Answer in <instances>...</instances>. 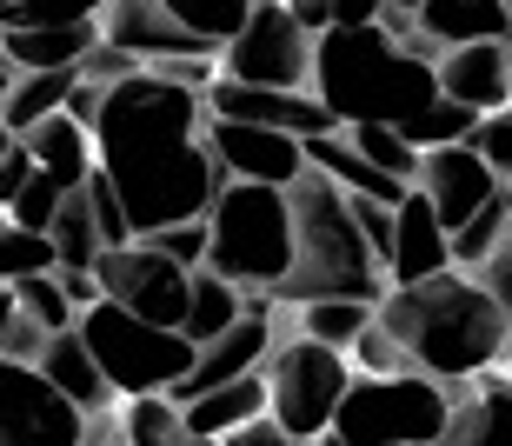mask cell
Listing matches in <instances>:
<instances>
[{
    "instance_id": "6da1fadb",
    "label": "cell",
    "mask_w": 512,
    "mask_h": 446,
    "mask_svg": "<svg viewBox=\"0 0 512 446\" xmlns=\"http://www.w3.org/2000/svg\"><path fill=\"white\" fill-rule=\"evenodd\" d=\"M200 127H207L200 94L180 87V80L147 74V67L100 94V114L87 127L94 134V167L114 187L133 240L207 220L213 194H220V167H213Z\"/></svg>"
},
{
    "instance_id": "7a4b0ae2",
    "label": "cell",
    "mask_w": 512,
    "mask_h": 446,
    "mask_svg": "<svg viewBox=\"0 0 512 446\" xmlns=\"http://www.w3.org/2000/svg\"><path fill=\"white\" fill-rule=\"evenodd\" d=\"M373 327L413 360V373H426L439 387L479 380L506 360V320H499L493 293L459 267L413 280V287H386L373 307Z\"/></svg>"
},
{
    "instance_id": "3957f363",
    "label": "cell",
    "mask_w": 512,
    "mask_h": 446,
    "mask_svg": "<svg viewBox=\"0 0 512 446\" xmlns=\"http://www.w3.org/2000/svg\"><path fill=\"white\" fill-rule=\"evenodd\" d=\"M306 87L340 127H406L426 100H439L433 60L406 54L380 20L373 27H326V34H313Z\"/></svg>"
},
{
    "instance_id": "277c9868",
    "label": "cell",
    "mask_w": 512,
    "mask_h": 446,
    "mask_svg": "<svg viewBox=\"0 0 512 446\" xmlns=\"http://www.w3.org/2000/svg\"><path fill=\"white\" fill-rule=\"evenodd\" d=\"M286 207H293V267L273 287V300H293V307H306V300H366V307H380L386 273L373 260V247L360 240L353 214H346L340 187L306 167L286 187Z\"/></svg>"
},
{
    "instance_id": "5b68a950",
    "label": "cell",
    "mask_w": 512,
    "mask_h": 446,
    "mask_svg": "<svg viewBox=\"0 0 512 446\" xmlns=\"http://www.w3.org/2000/svg\"><path fill=\"white\" fill-rule=\"evenodd\" d=\"M293 267V207L286 187H260V180H220V194L207 207V273L233 280L247 293H273Z\"/></svg>"
},
{
    "instance_id": "8992f818",
    "label": "cell",
    "mask_w": 512,
    "mask_h": 446,
    "mask_svg": "<svg viewBox=\"0 0 512 446\" xmlns=\"http://www.w3.org/2000/svg\"><path fill=\"white\" fill-rule=\"evenodd\" d=\"M74 333H80V347L94 353L107 393H120V400H133V393H173L193 367V340H180L173 327H153V320L114 307V300L80 307Z\"/></svg>"
},
{
    "instance_id": "52a82bcc",
    "label": "cell",
    "mask_w": 512,
    "mask_h": 446,
    "mask_svg": "<svg viewBox=\"0 0 512 446\" xmlns=\"http://www.w3.org/2000/svg\"><path fill=\"white\" fill-rule=\"evenodd\" d=\"M453 387L459 380L439 387L426 373H353L326 433L353 446H426L453 413Z\"/></svg>"
},
{
    "instance_id": "ba28073f",
    "label": "cell",
    "mask_w": 512,
    "mask_h": 446,
    "mask_svg": "<svg viewBox=\"0 0 512 446\" xmlns=\"http://www.w3.org/2000/svg\"><path fill=\"white\" fill-rule=\"evenodd\" d=\"M260 380H266V420L286 440H320L333 427L346 380H353V360L293 333V340H273V353L260 360Z\"/></svg>"
},
{
    "instance_id": "9c48e42d",
    "label": "cell",
    "mask_w": 512,
    "mask_h": 446,
    "mask_svg": "<svg viewBox=\"0 0 512 446\" xmlns=\"http://www.w3.org/2000/svg\"><path fill=\"white\" fill-rule=\"evenodd\" d=\"M220 80H240V87H286V94H306V74H313V34L286 14V0H253V14L240 20V34L213 54Z\"/></svg>"
},
{
    "instance_id": "30bf717a",
    "label": "cell",
    "mask_w": 512,
    "mask_h": 446,
    "mask_svg": "<svg viewBox=\"0 0 512 446\" xmlns=\"http://www.w3.org/2000/svg\"><path fill=\"white\" fill-rule=\"evenodd\" d=\"M187 267H173L167 253H153L147 240H127V247H107L94 260V287L100 300H114V307L140 313L153 327H180V313H187Z\"/></svg>"
},
{
    "instance_id": "8fae6325",
    "label": "cell",
    "mask_w": 512,
    "mask_h": 446,
    "mask_svg": "<svg viewBox=\"0 0 512 446\" xmlns=\"http://www.w3.org/2000/svg\"><path fill=\"white\" fill-rule=\"evenodd\" d=\"M87 413L40 380L34 360L0 353V446H80Z\"/></svg>"
},
{
    "instance_id": "7c38bea8",
    "label": "cell",
    "mask_w": 512,
    "mask_h": 446,
    "mask_svg": "<svg viewBox=\"0 0 512 446\" xmlns=\"http://www.w3.org/2000/svg\"><path fill=\"white\" fill-rule=\"evenodd\" d=\"M220 180H260V187H293L306 174V154L293 134H273V127H247V120H213L200 127Z\"/></svg>"
},
{
    "instance_id": "4fadbf2b",
    "label": "cell",
    "mask_w": 512,
    "mask_h": 446,
    "mask_svg": "<svg viewBox=\"0 0 512 446\" xmlns=\"http://www.w3.org/2000/svg\"><path fill=\"white\" fill-rule=\"evenodd\" d=\"M100 40L120 47L133 67H160V60H213L220 47H207L200 34H187L160 0H107L100 7Z\"/></svg>"
},
{
    "instance_id": "5bb4252c",
    "label": "cell",
    "mask_w": 512,
    "mask_h": 446,
    "mask_svg": "<svg viewBox=\"0 0 512 446\" xmlns=\"http://www.w3.org/2000/svg\"><path fill=\"white\" fill-rule=\"evenodd\" d=\"M413 187L426 194V207H433V220L446 227V240H453L466 220L486 207V200L499 194V174L486 167V160L466 147V140H453V147H426L419 154V174Z\"/></svg>"
},
{
    "instance_id": "9a60e30c",
    "label": "cell",
    "mask_w": 512,
    "mask_h": 446,
    "mask_svg": "<svg viewBox=\"0 0 512 446\" xmlns=\"http://www.w3.org/2000/svg\"><path fill=\"white\" fill-rule=\"evenodd\" d=\"M213 120H247V127H273V134H293V140H313V134H340V120L326 114L313 94H286V87H240V80H207L200 94Z\"/></svg>"
},
{
    "instance_id": "2e32d148",
    "label": "cell",
    "mask_w": 512,
    "mask_h": 446,
    "mask_svg": "<svg viewBox=\"0 0 512 446\" xmlns=\"http://www.w3.org/2000/svg\"><path fill=\"white\" fill-rule=\"evenodd\" d=\"M273 340H280V333H273V313L253 300L227 333H213L207 347H193V367H187V380L173 387V407L200 400L207 387H227V380H240V373H260V360L273 353Z\"/></svg>"
},
{
    "instance_id": "e0dca14e",
    "label": "cell",
    "mask_w": 512,
    "mask_h": 446,
    "mask_svg": "<svg viewBox=\"0 0 512 446\" xmlns=\"http://www.w3.org/2000/svg\"><path fill=\"white\" fill-rule=\"evenodd\" d=\"M439 94L473 107V114H499L512 107V40H473V47H446L433 60Z\"/></svg>"
},
{
    "instance_id": "ac0fdd59",
    "label": "cell",
    "mask_w": 512,
    "mask_h": 446,
    "mask_svg": "<svg viewBox=\"0 0 512 446\" xmlns=\"http://www.w3.org/2000/svg\"><path fill=\"white\" fill-rule=\"evenodd\" d=\"M453 267V247H446V227L433 220L426 194L406 187V200L393 207V247H386V280L393 287H413V280H433V273Z\"/></svg>"
},
{
    "instance_id": "d6986e66",
    "label": "cell",
    "mask_w": 512,
    "mask_h": 446,
    "mask_svg": "<svg viewBox=\"0 0 512 446\" xmlns=\"http://www.w3.org/2000/svg\"><path fill=\"white\" fill-rule=\"evenodd\" d=\"M426 446H512V380L479 373L473 393H453L446 427H439Z\"/></svg>"
},
{
    "instance_id": "ffe728a7",
    "label": "cell",
    "mask_w": 512,
    "mask_h": 446,
    "mask_svg": "<svg viewBox=\"0 0 512 446\" xmlns=\"http://www.w3.org/2000/svg\"><path fill=\"white\" fill-rule=\"evenodd\" d=\"M413 27L433 40V54H446V47H473V40H506L512 7L506 0H419Z\"/></svg>"
},
{
    "instance_id": "44dd1931",
    "label": "cell",
    "mask_w": 512,
    "mask_h": 446,
    "mask_svg": "<svg viewBox=\"0 0 512 446\" xmlns=\"http://www.w3.org/2000/svg\"><path fill=\"white\" fill-rule=\"evenodd\" d=\"M94 40H100L94 20H80V27H0V60H7V74H47V67H80Z\"/></svg>"
},
{
    "instance_id": "7402d4cb",
    "label": "cell",
    "mask_w": 512,
    "mask_h": 446,
    "mask_svg": "<svg viewBox=\"0 0 512 446\" xmlns=\"http://www.w3.org/2000/svg\"><path fill=\"white\" fill-rule=\"evenodd\" d=\"M34 367H40V380H47L60 400H74L87 420L114 400V393H107V380H100V367H94V353L80 347L74 327H67V333H47V340H40V353H34Z\"/></svg>"
},
{
    "instance_id": "603a6c76",
    "label": "cell",
    "mask_w": 512,
    "mask_h": 446,
    "mask_svg": "<svg viewBox=\"0 0 512 446\" xmlns=\"http://www.w3.org/2000/svg\"><path fill=\"white\" fill-rule=\"evenodd\" d=\"M20 147H27V160H34L40 174H54L67 194H74L80 180L94 174V134H87L80 120H67V114L34 120V127L20 134Z\"/></svg>"
},
{
    "instance_id": "cb8c5ba5",
    "label": "cell",
    "mask_w": 512,
    "mask_h": 446,
    "mask_svg": "<svg viewBox=\"0 0 512 446\" xmlns=\"http://www.w3.org/2000/svg\"><path fill=\"white\" fill-rule=\"evenodd\" d=\"M260 413H266V380L260 373H240L227 387H207L200 400H187V407H180V427L200 433V440H227L233 427H247Z\"/></svg>"
},
{
    "instance_id": "d4e9b609",
    "label": "cell",
    "mask_w": 512,
    "mask_h": 446,
    "mask_svg": "<svg viewBox=\"0 0 512 446\" xmlns=\"http://www.w3.org/2000/svg\"><path fill=\"white\" fill-rule=\"evenodd\" d=\"M247 313V300H240V287L233 280H220V273H207V267H193V280H187V313H180V340H193V347H207L213 333H227L233 320Z\"/></svg>"
},
{
    "instance_id": "484cf974",
    "label": "cell",
    "mask_w": 512,
    "mask_h": 446,
    "mask_svg": "<svg viewBox=\"0 0 512 446\" xmlns=\"http://www.w3.org/2000/svg\"><path fill=\"white\" fill-rule=\"evenodd\" d=\"M74 94V67H47V74H14L7 80V94H0V120H7V134H27L34 120L60 114Z\"/></svg>"
},
{
    "instance_id": "4316f807",
    "label": "cell",
    "mask_w": 512,
    "mask_h": 446,
    "mask_svg": "<svg viewBox=\"0 0 512 446\" xmlns=\"http://www.w3.org/2000/svg\"><path fill=\"white\" fill-rule=\"evenodd\" d=\"M47 247H54V267L67 273H94L100 260V233H94V214H87V194H67L54 207V220H47Z\"/></svg>"
},
{
    "instance_id": "83f0119b",
    "label": "cell",
    "mask_w": 512,
    "mask_h": 446,
    "mask_svg": "<svg viewBox=\"0 0 512 446\" xmlns=\"http://www.w3.org/2000/svg\"><path fill=\"white\" fill-rule=\"evenodd\" d=\"M366 327H373V307L366 300H306L300 307V333L320 340V347H333V353H346Z\"/></svg>"
},
{
    "instance_id": "f1b7e54d",
    "label": "cell",
    "mask_w": 512,
    "mask_h": 446,
    "mask_svg": "<svg viewBox=\"0 0 512 446\" xmlns=\"http://www.w3.org/2000/svg\"><path fill=\"white\" fill-rule=\"evenodd\" d=\"M187 34H200L207 47H227L233 34H240V20L253 14V0H160Z\"/></svg>"
},
{
    "instance_id": "f546056e",
    "label": "cell",
    "mask_w": 512,
    "mask_h": 446,
    "mask_svg": "<svg viewBox=\"0 0 512 446\" xmlns=\"http://www.w3.org/2000/svg\"><path fill=\"white\" fill-rule=\"evenodd\" d=\"M173 433H180L173 393H133L120 407V446H167Z\"/></svg>"
},
{
    "instance_id": "4dcf8cb0",
    "label": "cell",
    "mask_w": 512,
    "mask_h": 446,
    "mask_svg": "<svg viewBox=\"0 0 512 446\" xmlns=\"http://www.w3.org/2000/svg\"><path fill=\"white\" fill-rule=\"evenodd\" d=\"M346 140H353V154H360L366 167H380V174H393V180H406V187H413L419 147L399 134V127H346Z\"/></svg>"
},
{
    "instance_id": "1f68e13d",
    "label": "cell",
    "mask_w": 512,
    "mask_h": 446,
    "mask_svg": "<svg viewBox=\"0 0 512 446\" xmlns=\"http://www.w3.org/2000/svg\"><path fill=\"white\" fill-rule=\"evenodd\" d=\"M473 127H479V114H473V107H459V100H446V94H439V100H426V107H419V114L406 120L399 134H406V140L419 147V154H426V147H453V140H466Z\"/></svg>"
},
{
    "instance_id": "d6a6232c",
    "label": "cell",
    "mask_w": 512,
    "mask_h": 446,
    "mask_svg": "<svg viewBox=\"0 0 512 446\" xmlns=\"http://www.w3.org/2000/svg\"><path fill=\"white\" fill-rule=\"evenodd\" d=\"M14 313L34 320L40 333H67L74 327V300L60 293L54 273H27V280H14Z\"/></svg>"
},
{
    "instance_id": "836d02e7",
    "label": "cell",
    "mask_w": 512,
    "mask_h": 446,
    "mask_svg": "<svg viewBox=\"0 0 512 446\" xmlns=\"http://www.w3.org/2000/svg\"><path fill=\"white\" fill-rule=\"evenodd\" d=\"M27 273H54V247H47V233H27L0 214V287H14Z\"/></svg>"
},
{
    "instance_id": "e575fe53",
    "label": "cell",
    "mask_w": 512,
    "mask_h": 446,
    "mask_svg": "<svg viewBox=\"0 0 512 446\" xmlns=\"http://www.w3.org/2000/svg\"><path fill=\"white\" fill-rule=\"evenodd\" d=\"M506 233H512V220H506V200L493 194V200H486V207H479L473 220H466V227L453 233V240H446V247H453V260H459V267H479V260H486V253H493L499 240H506Z\"/></svg>"
},
{
    "instance_id": "d590c367",
    "label": "cell",
    "mask_w": 512,
    "mask_h": 446,
    "mask_svg": "<svg viewBox=\"0 0 512 446\" xmlns=\"http://www.w3.org/2000/svg\"><path fill=\"white\" fill-rule=\"evenodd\" d=\"M107 0H14L0 27H80V20H100Z\"/></svg>"
},
{
    "instance_id": "8d00e7d4",
    "label": "cell",
    "mask_w": 512,
    "mask_h": 446,
    "mask_svg": "<svg viewBox=\"0 0 512 446\" xmlns=\"http://www.w3.org/2000/svg\"><path fill=\"white\" fill-rule=\"evenodd\" d=\"M60 200H67V187H60L54 174H27V187H20L14 200H7V220H14V227H27V233H47V220H54V207Z\"/></svg>"
},
{
    "instance_id": "74e56055",
    "label": "cell",
    "mask_w": 512,
    "mask_h": 446,
    "mask_svg": "<svg viewBox=\"0 0 512 446\" xmlns=\"http://www.w3.org/2000/svg\"><path fill=\"white\" fill-rule=\"evenodd\" d=\"M466 147H473V154L499 174V187H506V180H512V107H499V114H479V127L466 134Z\"/></svg>"
},
{
    "instance_id": "f35d334b",
    "label": "cell",
    "mask_w": 512,
    "mask_h": 446,
    "mask_svg": "<svg viewBox=\"0 0 512 446\" xmlns=\"http://www.w3.org/2000/svg\"><path fill=\"white\" fill-rule=\"evenodd\" d=\"M479 287L493 293V307H499V320H506V360H512V233L499 240L486 260H479Z\"/></svg>"
},
{
    "instance_id": "ab89813d",
    "label": "cell",
    "mask_w": 512,
    "mask_h": 446,
    "mask_svg": "<svg viewBox=\"0 0 512 446\" xmlns=\"http://www.w3.org/2000/svg\"><path fill=\"white\" fill-rule=\"evenodd\" d=\"M147 247L153 253H167L173 267H207V220H187V227H160V233H147Z\"/></svg>"
},
{
    "instance_id": "60d3db41",
    "label": "cell",
    "mask_w": 512,
    "mask_h": 446,
    "mask_svg": "<svg viewBox=\"0 0 512 446\" xmlns=\"http://www.w3.org/2000/svg\"><path fill=\"white\" fill-rule=\"evenodd\" d=\"M346 360H360L366 373H399V360H406V353H399V347H393V340H386L380 327H366L360 340L346 347Z\"/></svg>"
},
{
    "instance_id": "b9f144b4",
    "label": "cell",
    "mask_w": 512,
    "mask_h": 446,
    "mask_svg": "<svg viewBox=\"0 0 512 446\" xmlns=\"http://www.w3.org/2000/svg\"><path fill=\"white\" fill-rule=\"evenodd\" d=\"M27 174H34V160H27V147H7V154H0V214H7V200L20 194V187H27Z\"/></svg>"
},
{
    "instance_id": "7bdbcfd3",
    "label": "cell",
    "mask_w": 512,
    "mask_h": 446,
    "mask_svg": "<svg viewBox=\"0 0 512 446\" xmlns=\"http://www.w3.org/2000/svg\"><path fill=\"white\" fill-rule=\"evenodd\" d=\"M326 14H333V27H373L386 14V0H326Z\"/></svg>"
},
{
    "instance_id": "ee69618b",
    "label": "cell",
    "mask_w": 512,
    "mask_h": 446,
    "mask_svg": "<svg viewBox=\"0 0 512 446\" xmlns=\"http://www.w3.org/2000/svg\"><path fill=\"white\" fill-rule=\"evenodd\" d=\"M220 446H300V440H286V433H280V427H273V420L260 413V420H247V427H233Z\"/></svg>"
},
{
    "instance_id": "f6af8a7d",
    "label": "cell",
    "mask_w": 512,
    "mask_h": 446,
    "mask_svg": "<svg viewBox=\"0 0 512 446\" xmlns=\"http://www.w3.org/2000/svg\"><path fill=\"white\" fill-rule=\"evenodd\" d=\"M7 320H14V287H0V340H7Z\"/></svg>"
},
{
    "instance_id": "bcb514c9",
    "label": "cell",
    "mask_w": 512,
    "mask_h": 446,
    "mask_svg": "<svg viewBox=\"0 0 512 446\" xmlns=\"http://www.w3.org/2000/svg\"><path fill=\"white\" fill-rule=\"evenodd\" d=\"M167 446H220V440H200V433H187V427H180V433H173Z\"/></svg>"
},
{
    "instance_id": "7dc6e473",
    "label": "cell",
    "mask_w": 512,
    "mask_h": 446,
    "mask_svg": "<svg viewBox=\"0 0 512 446\" xmlns=\"http://www.w3.org/2000/svg\"><path fill=\"white\" fill-rule=\"evenodd\" d=\"M386 7H393V14H413V7H419V0H386Z\"/></svg>"
},
{
    "instance_id": "c3c4849f",
    "label": "cell",
    "mask_w": 512,
    "mask_h": 446,
    "mask_svg": "<svg viewBox=\"0 0 512 446\" xmlns=\"http://www.w3.org/2000/svg\"><path fill=\"white\" fill-rule=\"evenodd\" d=\"M499 200H506V220H512V180H506V187H499Z\"/></svg>"
},
{
    "instance_id": "681fc988",
    "label": "cell",
    "mask_w": 512,
    "mask_h": 446,
    "mask_svg": "<svg viewBox=\"0 0 512 446\" xmlns=\"http://www.w3.org/2000/svg\"><path fill=\"white\" fill-rule=\"evenodd\" d=\"M313 446H353V440H333V433H320V440H313Z\"/></svg>"
},
{
    "instance_id": "f907efd6",
    "label": "cell",
    "mask_w": 512,
    "mask_h": 446,
    "mask_svg": "<svg viewBox=\"0 0 512 446\" xmlns=\"http://www.w3.org/2000/svg\"><path fill=\"white\" fill-rule=\"evenodd\" d=\"M7 147H14V134H7V120H0V154H7Z\"/></svg>"
},
{
    "instance_id": "816d5d0a",
    "label": "cell",
    "mask_w": 512,
    "mask_h": 446,
    "mask_svg": "<svg viewBox=\"0 0 512 446\" xmlns=\"http://www.w3.org/2000/svg\"><path fill=\"white\" fill-rule=\"evenodd\" d=\"M7 80H14V74H7V67H0V94H7Z\"/></svg>"
},
{
    "instance_id": "f5cc1de1",
    "label": "cell",
    "mask_w": 512,
    "mask_h": 446,
    "mask_svg": "<svg viewBox=\"0 0 512 446\" xmlns=\"http://www.w3.org/2000/svg\"><path fill=\"white\" fill-rule=\"evenodd\" d=\"M300 446H313V440H300Z\"/></svg>"
},
{
    "instance_id": "db71d44e",
    "label": "cell",
    "mask_w": 512,
    "mask_h": 446,
    "mask_svg": "<svg viewBox=\"0 0 512 446\" xmlns=\"http://www.w3.org/2000/svg\"><path fill=\"white\" fill-rule=\"evenodd\" d=\"M506 7H512V0H506Z\"/></svg>"
}]
</instances>
